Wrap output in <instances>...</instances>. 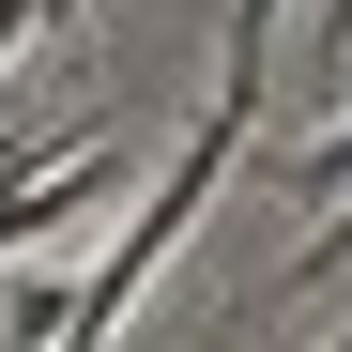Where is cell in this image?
Instances as JSON below:
<instances>
[{
    "label": "cell",
    "instance_id": "cell-1",
    "mask_svg": "<svg viewBox=\"0 0 352 352\" xmlns=\"http://www.w3.org/2000/svg\"><path fill=\"white\" fill-rule=\"evenodd\" d=\"M307 46H322V77H352V0H322V16H307Z\"/></svg>",
    "mask_w": 352,
    "mask_h": 352
},
{
    "label": "cell",
    "instance_id": "cell-2",
    "mask_svg": "<svg viewBox=\"0 0 352 352\" xmlns=\"http://www.w3.org/2000/svg\"><path fill=\"white\" fill-rule=\"evenodd\" d=\"M322 352H352V322H337V337H322Z\"/></svg>",
    "mask_w": 352,
    "mask_h": 352
}]
</instances>
